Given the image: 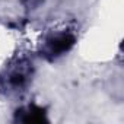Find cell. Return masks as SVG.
<instances>
[{
  "label": "cell",
  "instance_id": "6da1fadb",
  "mask_svg": "<svg viewBox=\"0 0 124 124\" xmlns=\"http://www.w3.org/2000/svg\"><path fill=\"white\" fill-rule=\"evenodd\" d=\"M75 44V35L70 32H60L54 34L47 38L45 45H44V53L45 55L50 57H57L70 50V47Z\"/></svg>",
  "mask_w": 124,
  "mask_h": 124
}]
</instances>
